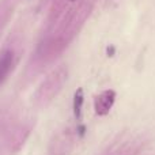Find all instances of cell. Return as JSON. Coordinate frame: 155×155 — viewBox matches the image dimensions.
Instances as JSON below:
<instances>
[{
    "mask_svg": "<svg viewBox=\"0 0 155 155\" xmlns=\"http://www.w3.org/2000/svg\"><path fill=\"white\" fill-rule=\"evenodd\" d=\"M78 132H79V135H80V136H84L86 127H84V125H79V127H78Z\"/></svg>",
    "mask_w": 155,
    "mask_h": 155,
    "instance_id": "cell-5",
    "label": "cell"
},
{
    "mask_svg": "<svg viewBox=\"0 0 155 155\" xmlns=\"http://www.w3.org/2000/svg\"><path fill=\"white\" fill-rule=\"evenodd\" d=\"M83 102H84V97H83V90L78 88L75 95H74V114L75 117L79 120L82 116V107H83Z\"/></svg>",
    "mask_w": 155,
    "mask_h": 155,
    "instance_id": "cell-3",
    "label": "cell"
},
{
    "mask_svg": "<svg viewBox=\"0 0 155 155\" xmlns=\"http://www.w3.org/2000/svg\"><path fill=\"white\" fill-rule=\"evenodd\" d=\"M12 60H14V53L11 51H4L0 54V84L5 80L8 76L11 68H12Z\"/></svg>",
    "mask_w": 155,
    "mask_h": 155,
    "instance_id": "cell-2",
    "label": "cell"
},
{
    "mask_svg": "<svg viewBox=\"0 0 155 155\" xmlns=\"http://www.w3.org/2000/svg\"><path fill=\"white\" fill-rule=\"evenodd\" d=\"M114 101H116V93L113 90L102 91V93L95 98V104H94L97 114H99V116L107 114L109 110L112 109Z\"/></svg>",
    "mask_w": 155,
    "mask_h": 155,
    "instance_id": "cell-1",
    "label": "cell"
},
{
    "mask_svg": "<svg viewBox=\"0 0 155 155\" xmlns=\"http://www.w3.org/2000/svg\"><path fill=\"white\" fill-rule=\"evenodd\" d=\"M106 52H107V56H109V57L114 56V53H116V49H114V46H107Z\"/></svg>",
    "mask_w": 155,
    "mask_h": 155,
    "instance_id": "cell-4",
    "label": "cell"
},
{
    "mask_svg": "<svg viewBox=\"0 0 155 155\" xmlns=\"http://www.w3.org/2000/svg\"><path fill=\"white\" fill-rule=\"evenodd\" d=\"M72 2H75V0H72Z\"/></svg>",
    "mask_w": 155,
    "mask_h": 155,
    "instance_id": "cell-6",
    "label": "cell"
}]
</instances>
